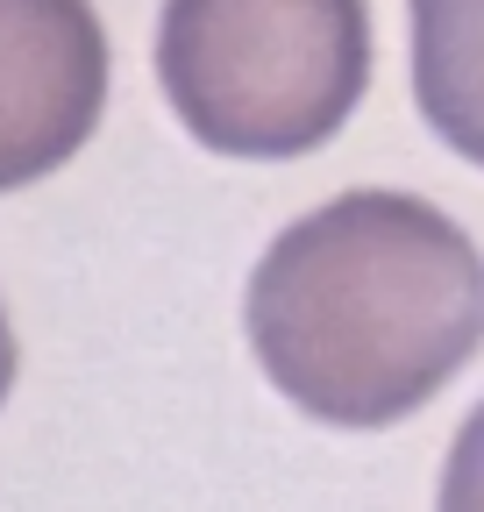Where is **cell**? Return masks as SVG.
Here are the masks:
<instances>
[{
    "mask_svg": "<svg viewBox=\"0 0 484 512\" xmlns=\"http://www.w3.org/2000/svg\"><path fill=\"white\" fill-rule=\"evenodd\" d=\"M242 335L307 420L392 427L484 349V249L420 192H335L257 256Z\"/></svg>",
    "mask_w": 484,
    "mask_h": 512,
    "instance_id": "obj_1",
    "label": "cell"
},
{
    "mask_svg": "<svg viewBox=\"0 0 484 512\" xmlns=\"http://www.w3.org/2000/svg\"><path fill=\"white\" fill-rule=\"evenodd\" d=\"M157 86L178 128L214 157H307L371 86V8L363 0H164Z\"/></svg>",
    "mask_w": 484,
    "mask_h": 512,
    "instance_id": "obj_2",
    "label": "cell"
},
{
    "mask_svg": "<svg viewBox=\"0 0 484 512\" xmlns=\"http://www.w3.org/2000/svg\"><path fill=\"white\" fill-rule=\"evenodd\" d=\"M107 114L93 0H0V192L72 164Z\"/></svg>",
    "mask_w": 484,
    "mask_h": 512,
    "instance_id": "obj_3",
    "label": "cell"
},
{
    "mask_svg": "<svg viewBox=\"0 0 484 512\" xmlns=\"http://www.w3.org/2000/svg\"><path fill=\"white\" fill-rule=\"evenodd\" d=\"M406 22L420 121L484 171V0H406Z\"/></svg>",
    "mask_w": 484,
    "mask_h": 512,
    "instance_id": "obj_4",
    "label": "cell"
},
{
    "mask_svg": "<svg viewBox=\"0 0 484 512\" xmlns=\"http://www.w3.org/2000/svg\"><path fill=\"white\" fill-rule=\"evenodd\" d=\"M435 512H484V399L470 406V420H463L456 441H449Z\"/></svg>",
    "mask_w": 484,
    "mask_h": 512,
    "instance_id": "obj_5",
    "label": "cell"
},
{
    "mask_svg": "<svg viewBox=\"0 0 484 512\" xmlns=\"http://www.w3.org/2000/svg\"><path fill=\"white\" fill-rule=\"evenodd\" d=\"M8 384H15V328L0 313V406H8Z\"/></svg>",
    "mask_w": 484,
    "mask_h": 512,
    "instance_id": "obj_6",
    "label": "cell"
}]
</instances>
